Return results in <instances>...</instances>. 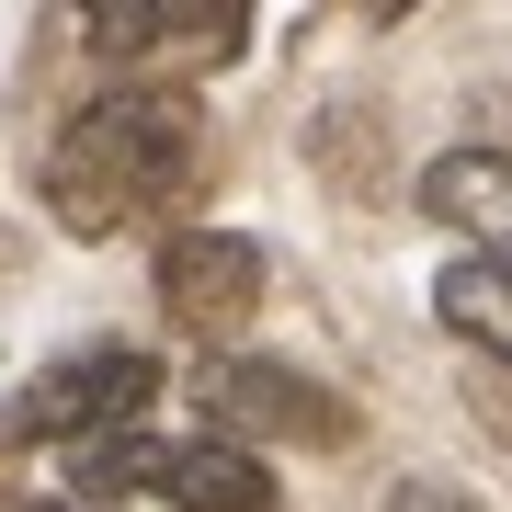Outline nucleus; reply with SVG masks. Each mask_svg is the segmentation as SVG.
<instances>
[{"label":"nucleus","mask_w":512,"mask_h":512,"mask_svg":"<svg viewBox=\"0 0 512 512\" xmlns=\"http://www.w3.org/2000/svg\"><path fill=\"white\" fill-rule=\"evenodd\" d=\"M205 399H217V421L239 433V456H251V444H353V399L319 387L308 365H274V353H228V365L205 376Z\"/></svg>","instance_id":"39448f33"},{"label":"nucleus","mask_w":512,"mask_h":512,"mask_svg":"<svg viewBox=\"0 0 512 512\" xmlns=\"http://www.w3.org/2000/svg\"><path fill=\"white\" fill-rule=\"evenodd\" d=\"M194 183V103L183 92H103L46 137V205L69 239H114L148 205H183Z\"/></svg>","instance_id":"f257e3e1"},{"label":"nucleus","mask_w":512,"mask_h":512,"mask_svg":"<svg viewBox=\"0 0 512 512\" xmlns=\"http://www.w3.org/2000/svg\"><path fill=\"white\" fill-rule=\"evenodd\" d=\"M80 46L103 69H126L137 92H171V69H228L251 46V12H228V0H103L80 23Z\"/></svg>","instance_id":"20e7f679"},{"label":"nucleus","mask_w":512,"mask_h":512,"mask_svg":"<svg viewBox=\"0 0 512 512\" xmlns=\"http://www.w3.org/2000/svg\"><path fill=\"white\" fill-rule=\"evenodd\" d=\"M421 205L456 239H478L490 274H512V148H444V160H421Z\"/></svg>","instance_id":"0eeeda50"},{"label":"nucleus","mask_w":512,"mask_h":512,"mask_svg":"<svg viewBox=\"0 0 512 512\" xmlns=\"http://www.w3.org/2000/svg\"><path fill=\"white\" fill-rule=\"evenodd\" d=\"M69 490L80 501H183V512H274V467L228 456V444H92L69 456Z\"/></svg>","instance_id":"f03ea898"},{"label":"nucleus","mask_w":512,"mask_h":512,"mask_svg":"<svg viewBox=\"0 0 512 512\" xmlns=\"http://www.w3.org/2000/svg\"><path fill=\"white\" fill-rule=\"evenodd\" d=\"M387 512H467V501L433 490V478H399V490H387Z\"/></svg>","instance_id":"1a4fd4ad"},{"label":"nucleus","mask_w":512,"mask_h":512,"mask_svg":"<svg viewBox=\"0 0 512 512\" xmlns=\"http://www.w3.org/2000/svg\"><path fill=\"white\" fill-rule=\"evenodd\" d=\"M160 308H171L183 342L239 353V330H251V308H262V251L239 228H183L160 251Z\"/></svg>","instance_id":"423d86ee"},{"label":"nucleus","mask_w":512,"mask_h":512,"mask_svg":"<svg viewBox=\"0 0 512 512\" xmlns=\"http://www.w3.org/2000/svg\"><path fill=\"white\" fill-rule=\"evenodd\" d=\"M23 512H92V501H23Z\"/></svg>","instance_id":"9d476101"},{"label":"nucleus","mask_w":512,"mask_h":512,"mask_svg":"<svg viewBox=\"0 0 512 512\" xmlns=\"http://www.w3.org/2000/svg\"><path fill=\"white\" fill-rule=\"evenodd\" d=\"M148 399H160V365H148L137 342H92V353L46 365L12 399V444H69V456H92V444H126V421Z\"/></svg>","instance_id":"7ed1b4c3"},{"label":"nucleus","mask_w":512,"mask_h":512,"mask_svg":"<svg viewBox=\"0 0 512 512\" xmlns=\"http://www.w3.org/2000/svg\"><path fill=\"white\" fill-rule=\"evenodd\" d=\"M433 319L456 330L467 353L512 365V274H490V262H444V274H433Z\"/></svg>","instance_id":"6e6552de"}]
</instances>
